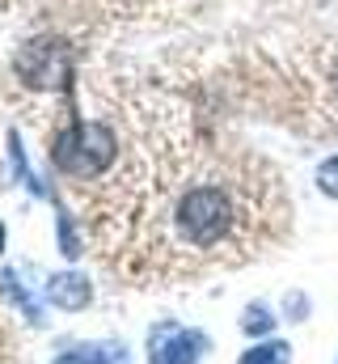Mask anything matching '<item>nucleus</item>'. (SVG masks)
<instances>
[{
    "mask_svg": "<svg viewBox=\"0 0 338 364\" xmlns=\"http://www.w3.org/2000/svg\"><path fill=\"white\" fill-rule=\"evenodd\" d=\"M241 364H288V348L283 343H262L241 356Z\"/></svg>",
    "mask_w": 338,
    "mask_h": 364,
    "instance_id": "nucleus-5",
    "label": "nucleus"
},
{
    "mask_svg": "<svg viewBox=\"0 0 338 364\" xmlns=\"http://www.w3.org/2000/svg\"><path fill=\"white\" fill-rule=\"evenodd\" d=\"M114 136L102 123H68V136L55 144V166L68 178H102V170L114 161Z\"/></svg>",
    "mask_w": 338,
    "mask_h": 364,
    "instance_id": "nucleus-1",
    "label": "nucleus"
},
{
    "mask_svg": "<svg viewBox=\"0 0 338 364\" xmlns=\"http://www.w3.org/2000/svg\"><path fill=\"white\" fill-rule=\"evenodd\" d=\"M266 326H271L266 309H250V318H246V331H266Z\"/></svg>",
    "mask_w": 338,
    "mask_h": 364,
    "instance_id": "nucleus-7",
    "label": "nucleus"
},
{
    "mask_svg": "<svg viewBox=\"0 0 338 364\" xmlns=\"http://www.w3.org/2000/svg\"><path fill=\"white\" fill-rule=\"evenodd\" d=\"M51 296L64 309H81L84 301H89V284H84L81 275H55L51 279Z\"/></svg>",
    "mask_w": 338,
    "mask_h": 364,
    "instance_id": "nucleus-3",
    "label": "nucleus"
},
{
    "mask_svg": "<svg viewBox=\"0 0 338 364\" xmlns=\"http://www.w3.org/2000/svg\"><path fill=\"white\" fill-rule=\"evenodd\" d=\"M0 246H4V225H0Z\"/></svg>",
    "mask_w": 338,
    "mask_h": 364,
    "instance_id": "nucleus-8",
    "label": "nucleus"
},
{
    "mask_svg": "<svg viewBox=\"0 0 338 364\" xmlns=\"http://www.w3.org/2000/svg\"><path fill=\"white\" fill-rule=\"evenodd\" d=\"M195 348H199L195 335H173L169 348L153 352V364H195Z\"/></svg>",
    "mask_w": 338,
    "mask_h": 364,
    "instance_id": "nucleus-4",
    "label": "nucleus"
},
{
    "mask_svg": "<svg viewBox=\"0 0 338 364\" xmlns=\"http://www.w3.org/2000/svg\"><path fill=\"white\" fill-rule=\"evenodd\" d=\"M17 77L38 85V90H51V85L68 81V51H64V43H30L17 55Z\"/></svg>",
    "mask_w": 338,
    "mask_h": 364,
    "instance_id": "nucleus-2",
    "label": "nucleus"
},
{
    "mask_svg": "<svg viewBox=\"0 0 338 364\" xmlns=\"http://www.w3.org/2000/svg\"><path fill=\"white\" fill-rule=\"evenodd\" d=\"M317 182H322V191H330V195H338V157H334V161H326V166H322V174H317Z\"/></svg>",
    "mask_w": 338,
    "mask_h": 364,
    "instance_id": "nucleus-6",
    "label": "nucleus"
}]
</instances>
